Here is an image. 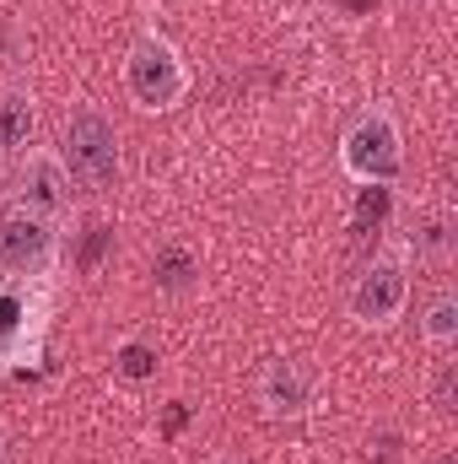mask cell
I'll use <instances>...</instances> for the list:
<instances>
[{"label":"cell","mask_w":458,"mask_h":464,"mask_svg":"<svg viewBox=\"0 0 458 464\" xmlns=\"http://www.w3.org/2000/svg\"><path fill=\"white\" fill-rule=\"evenodd\" d=\"M124 92L140 114H173L189 98V65L167 33H140L124 49Z\"/></svg>","instance_id":"cell-1"},{"label":"cell","mask_w":458,"mask_h":464,"mask_svg":"<svg viewBox=\"0 0 458 464\" xmlns=\"http://www.w3.org/2000/svg\"><path fill=\"white\" fill-rule=\"evenodd\" d=\"M350 319L361 330H394L410 308V243H388L377 248L361 276L350 281V297H345Z\"/></svg>","instance_id":"cell-2"},{"label":"cell","mask_w":458,"mask_h":464,"mask_svg":"<svg viewBox=\"0 0 458 464\" xmlns=\"http://www.w3.org/2000/svg\"><path fill=\"white\" fill-rule=\"evenodd\" d=\"M340 173L350 184H367V189L399 184V173H405V135H399V119L388 109H361L350 119V130L340 135Z\"/></svg>","instance_id":"cell-3"},{"label":"cell","mask_w":458,"mask_h":464,"mask_svg":"<svg viewBox=\"0 0 458 464\" xmlns=\"http://www.w3.org/2000/svg\"><path fill=\"white\" fill-rule=\"evenodd\" d=\"M60 162H65V173H71L76 184H87V189H98V195L119 184V168H124V157H119V130L98 103H76V109H71Z\"/></svg>","instance_id":"cell-4"},{"label":"cell","mask_w":458,"mask_h":464,"mask_svg":"<svg viewBox=\"0 0 458 464\" xmlns=\"http://www.w3.org/2000/svg\"><path fill=\"white\" fill-rule=\"evenodd\" d=\"M253 400L270 421H302L319 405V372L302 356H270L253 378Z\"/></svg>","instance_id":"cell-5"},{"label":"cell","mask_w":458,"mask_h":464,"mask_svg":"<svg viewBox=\"0 0 458 464\" xmlns=\"http://www.w3.org/2000/svg\"><path fill=\"white\" fill-rule=\"evenodd\" d=\"M71 206V173L54 146H27L16 157V211H33L43 222H60Z\"/></svg>","instance_id":"cell-6"},{"label":"cell","mask_w":458,"mask_h":464,"mask_svg":"<svg viewBox=\"0 0 458 464\" xmlns=\"http://www.w3.org/2000/svg\"><path fill=\"white\" fill-rule=\"evenodd\" d=\"M60 259V227L33 217V211H5L0 217V270L5 276H43Z\"/></svg>","instance_id":"cell-7"},{"label":"cell","mask_w":458,"mask_h":464,"mask_svg":"<svg viewBox=\"0 0 458 464\" xmlns=\"http://www.w3.org/2000/svg\"><path fill=\"white\" fill-rule=\"evenodd\" d=\"M38 140V98L27 87L0 92V157H22Z\"/></svg>","instance_id":"cell-8"},{"label":"cell","mask_w":458,"mask_h":464,"mask_svg":"<svg viewBox=\"0 0 458 464\" xmlns=\"http://www.w3.org/2000/svg\"><path fill=\"white\" fill-rule=\"evenodd\" d=\"M151 276H157L162 292H189L200 281V254L189 243H162L157 259H151Z\"/></svg>","instance_id":"cell-9"},{"label":"cell","mask_w":458,"mask_h":464,"mask_svg":"<svg viewBox=\"0 0 458 464\" xmlns=\"http://www.w3.org/2000/svg\"><path fill=\"white\" fill-rule=\"evenodd\" d=\"M421 335H426L432 351H453L458 346V292L453 286L432 292V303L421 308Z\"/></svg>","instance_id":"cell-10"},{"label":"cell","mask_w":458,"mask_h":464,"mask_svg":"<svg viewBox=\"0 0 458 464\" xmlns=\"http://www.w3.org/2000/svg\"><path fill=\"white\" fill-rule=\"evenodd\" d=\"M157 367H162V356H157L151 341H140V335H129V341L114 346V372L124 378V383H151Z\"/></svg>","instance_id":"cell-11"},{"label":"cell","mask_w":458,"mask_h":464,"mask_svg":"<svg viewBox=\"0 0 458 464\" xmlns=\"http://www.w3.org/2000/svg\"><path fill=\"white\" fill-rule=\"evenodd\" d=\"M0 464H16V449H11V432L0 427Z\"/></svg>","instance_id":"cell-12"},{"label":"cell","mask_w":458,"mask_h":464,"mask_svg":"<svg viewBox=\"0 0 458 464\" xmlns=\"http://www.w3.org/2000/svg\"><path fill=\"white\" fill-rule=\"evenodd\" d=\"M211 464H243V459H211Z\"/></svg>","instance_id":"cell-13"}]
</instances>
